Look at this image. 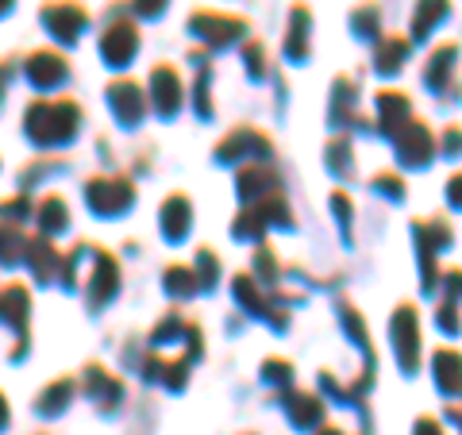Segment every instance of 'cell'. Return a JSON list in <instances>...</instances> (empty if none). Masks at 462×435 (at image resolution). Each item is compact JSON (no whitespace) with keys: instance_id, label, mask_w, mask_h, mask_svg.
Returning <instances> with one entry per match:
<instances>
[]
</instances>
